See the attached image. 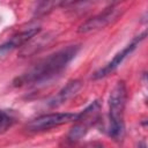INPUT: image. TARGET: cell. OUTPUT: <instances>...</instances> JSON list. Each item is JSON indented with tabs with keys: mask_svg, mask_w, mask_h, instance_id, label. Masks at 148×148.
<instances>
[{
	"mask_svg": "<svg viewBox=\"0 0 148 148\" xmlns=\"http://www.w3.org/2000/svg\"><path fill=\"white\" fill-rule=\"evenodd\" d=\"M80 50L79 45H69L58 50L57 52L43 58L35 64L28 72L22 74L14 81L15 86H30L40 84L50 81L51 79L59 75L67 65L75 58Z\"/></svg>",
	"mask_w": 148,
	"mask_h": 148,
	"instance_id": "6da1fadb",
	"label": "cell"
},
{
	"mask_svg": "<svg viewBox=\"0 0 148 148\" xmlns=\"http://www.w3.org/2000/svg\"><path fill=\"white\" fill-rule=\"evenodd\" d=\"M127 99V90L124 81L116 83L109 97V134L120 140L124 136V112Z\"/></svg>",
	"mask_w": 148,
	"mask_h": 148,
	"instance_id": "7a4b0ae2",
	"label": "cell"
},
{
	"mask_svg": "<svg viewBox=\"0 0 148 148\" xmlns=\"http://www.w3.org/2000/svg\"><path fill=\"white\" fill-rule=\"evenodd\" d=\"M145 37H146V32H142L140 36H136V37L132 40V43H130L125 49H123V51L118 52V53L113 57V59H112L111 61H109L103 68L96 71V72L92 74V79H94V80H98V79H102V77H104V76L111 74L112 72H114V71L119 67V65L123 62V60H124L128 54L132 53V51L136 47V45H138Z\"/></svg>",
	"mask_w": 148,
	"mask_h": 148,
	"instance_id": "8992f818",
	"label": "cell"
},
{
	"mask_svg": "<svg viewBox=\"0 0 148 148\" xmlns=\"http://www.w3.org/2000/svg\"><path fill=\"white\" fill-rule=\"evenodd\" d=\"M82 87V82L80 80H73L68 82L58 94L50 101L51 106H58L65 102H67L69 98H72Z\"/></svg>",
	"mask_w": 148,
	"mask_h": 148,
	"instance_id": "ba28073f",
	"label": "cell"
},
{
	"mask_svg": "<svg viewBox=\"0 0 148 148\" xmlns=\"http://www.w3.org/2000/svg\"><path fill=\"white\" fill-rule=\"evenodd\" d=\"M14 123H15V118L10 113H8L3 110H0V134L5 133L7 130H9Z\"/></svg>",
	"mask_w": 148,
	"mask_h": 148,
	"instance_id": "9c48e42d",
	"label": "cell"
},
{
	"mask_svg": "<svg viewBox=\"0 0 148 148\" xmlns=\"http://www.w3.org/2000/svg\"><path fill=\"white\" fill-rule=\"evenodd\" d=\"M98 109H99V103L97 101H95L86 110L80 112V117L76 120V125H74V127L71 130V132L68 134V138L72 141L80 140L87 133L88 127L94 124V121L97 117Z\"/></svg>",
	"mask_w": 148,
	"mask_h": 148,
	"instance_id": "5b68a950",
	"label": "cell"
},
{
	"mask_svg": "<svg viewBox=\"0 0 148 148\" xmlns=\"http://www.w3.org/2000/svg\"><path fill=\"white\" fill-rule=\"evenodd\" d=\"M39 30H40L39 25H30V27L25 28L24 30L20 31L18 34L14 35L7 42H5L3 44L0 45V57L6 56L7 53L12 52L13 50H15L20 46H23L25 43H28L30 39H32L39 32Z\"/></svg>",
	"mask_w": 148,
	"mask_h": 148,
	"instance_id": "52a82bcc",
	"label": "cell"
},
{
	"mask_svg": "<svg viewBox=\"0 0 148 148\" xmlns=\"http://www.w3.org/2000/svg\"><path fill=\"white\" fill-rule=\"evenodd\" d=\"M121 14V10L119 7L116 6H111L106 9H104L103 12L98 13L97 15L88 18L86 22H83L77 31L80 34H89V32H94L97 30H101L105 27H108L109 24H111L112 22H114Z\"/></svg>",
	"mask_w": 148,
	"mask_h": 148,
	"instance_id": "277c9868",
	"label": "cell"
},
{
	"mask_svg": "<svg viewBox=\"0 0 148 148\" xmlns=\"http://www.w3.org/2000/svg\"><path fill=\"white\" fill-rule=\"evenodd\" d=\"M79 117H80V113H72V112H58V113L43 114L31 120L27 125V128L32 132L45 131V130H50L52 127H57L71 121H76Z\"/></svg>",
	"mask_w": 148,
	"mask_h": 148,
	"instance_id": "3957f363",
	"label": "cell"
},
{
	"mask_svg": "<svg viewBox=\"0 0 148 148\" xmlns=\"http://www.w3.org/2000/svg\"><path fill=\"white\" fill-rule=\"evenodd\" d=\"M84 148H104V147L102 146V143L95 141V142H89L88 145H86Z\"/></svg>",
	"mask_w": 148,
	"mask_h": 148,
	"instance_id": "30bf717a",
	"label": "cell"
}]
</instances>
